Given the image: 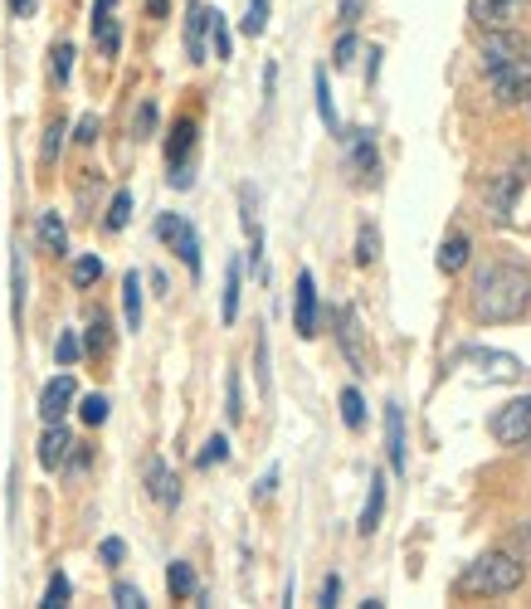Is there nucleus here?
I'll list each match as a JSON object with an SVG mask.
<instances>
[{
	"label": "nucleus",
	"mask_w": 531,
	"mask_h": 609,
	"mask_svg": "<svg viewBox=\"0 0 531 609\" xmlns=\"http://www.w3.org/2000/svg\"><path fill=\"white\" fill-rule=\"evenodd\" d=\"M531 307V273L517 264H488L478 268L473 278V317L488 322V327H502V322H517L527 317Z\"/></svg>",
	"instance_id": "f257e3e1"
},
{
	"label": "nucleus",
	"mask_w": 531,
	"mask_h": 609,
	"mask_svg": "<svg viewBox=\"0 0 531 609\" xmlns=\"http://www.w3.org/2000/svg\"><path fill=\"white\" fill-rule=\"evenodd\" d=\"M522 580H527V561L517 551H488L473 566H463L454 595H463V600H497V595H512Z\"/></svg>",
	"instance_id": "f03ea898"
},
{
	"label": "nucleus",
	"mask_w": 531,
	"mask_h": 609,
	"mask_svg": "<svg viewBox=\"0 0 531 609\" xmlns=\"http://www.w3.org/2000/svg\"><path fill=\"white\" fill-rule=\"evenodd\" d=\"M156 239H161V244H166V249L200 278V268H205V259H200V234H195V225H190L186 215H171V210L156 215Z\"/></svg>",
	"instance_id": "7ed1b4c3"
},
{
	"label": "nucleus",
	"mask_w": 531,
	"mask_h": 609,
	"mask_svg": "<svg viewBox=\"0 0 531 609\" xmlns=\"http://www.w3.org/2000/svg\"><path fill=\"white\" fill-rule=\"evenodd\" d=\"M531 15V0H468V20L488 30H522Z\"/></svg>",
	"instance_id": "20e7f679"
},
{
	"label": "nucleus",
	"mask_w": 531,
	"mask_h": 609,
	"mask_svg": "<svg viewBox=\"0 0 531 609\" xmlns=\"http://www.w3.org/2000/svg\"><path fill=\"white\" fill-rule=\"evenodd\" d=\"M488 83H493L497 108H517V103L527 98V88H531V44H527V54H517L512 64H502L497 74H488Z\"/></svg>",
	"instance_id": "39448f33"
},
{
	"label": "nucleus",
	"mask_w": 531,
	"mask_h": 609,
	"mask_svg": "<svg viewBox=\"0 0 531 609\" xmlns=\"http://www.w3.org/2000/svg\"><path fill=\"white\" fill-rule=\"evenodd\" d=\"M337 346H342L346 366L356 376H371V351H366V332H361L356 307H337Z\"/></svg>",
	"instance_id": "423d86ee"
},
{
	"label": "nucleus",
	"mask_w": 531,
	"mask_h": 609,
	"mask_svg": "<svg viewBox=\"0 0 531 609\" xmlns=\"http://www.w3.org/2000/svg\"><path fill=\"white\" fill-rule=\"evenodd\" d=\"M493 439L497 444H507V449L531 444V395H517V400H507V405L497 410L493 415Z\"/></svg>",
	"instance_id": "0eeeda50"
},
{
	"label": "nucleus",
	"mask_w": 531,
	"mask_h": 609,
	"mask_svg": "<svg viewBox=\"0 0 531 609\" xmlns=\"http://www.w3.org/2000/svg\"><path fill=\"white\" fill-rule=\"evenodd\" d=\"M293 327H298V337L312 342L317 337V327H322V303H317V278L312 273H298V288H293Z\"/></svg>",
	"instance_id": "6e6552de"
},
{
	"label": "nucleus",
	"mask_w": 531,
	"mask_h": 609,
	"mask_svg": "<svg viewBox=\"0 0 531 609\" xmlns=\"http://www.w3.org/2000/svg\"><path fill=\"white\" fill-rule=\"evenodd\" d=\"M478 54H483V74H497L502 64L527 54V39H522V30H488L483 44H478Z\"/></svg>",
	"instance_id": "1a4fd4ad"
},
{
	"label": "nucleus",
	"mask_w": 531,
	"mask_h": 609,
	"mask_svg": "<svg viewBox=\"0 0 531 609\" xmlns=\"http://www.w3.org/2000/svg\"><path fill=\"white\" fill-rule=\"evenodd\" d=\"M186 59L190 64L210 59V5L205 0H186Z\"/></svg>",
	"instance_id": "9d476101"
},
{
	"label": "nucleus",
	"mask_w": 531,
	"mask_h": 609,
	"mask_svg": "<svg viewBox=\"0 0 531 609\" xmlns=\"http://www.w3.org/2000/svg\"><path fill=\"white\" fill-rule=\"evenodd\" d=\"M342 142H346V161H351V171H356L361 181H376V171H380L376 132H366V127L346 132V127H342Z\"/></svg>",
	"instance_id": "9b49d317"
},
{
	"label": "nucleus",
	"mask_w": 531,
	"mask_h": 609,
	"mask_svg": "<svg viewBox=\"0 0 531 609\" xmlns=\"http://www.w3.org/2000/svg\"><path fill=\"white\" fill-rule=\"evenodd\" d=\"M385 454H390V468L405 478L410 473V439H405V410L390 400L385 405Z\"/></svg>",
	"instance_id": "f8f14e48"
},
{
	"label": "nucleus",
	"mask_w": 531,
	"mask_h": 609,
	"mask_svg": "<svg viewBox=\"0 0 531 609\" xmlns=\"http://www.w3.org/2000/svg\"><path fill=\"white\" fill-rule=\"evenodd\" d=\"M74 395H78V381L69 376V371H64V376H54V381L39 390V419H44V424H59V419L69 415Z\"/></svg>",
	"instance_id": "ddd939ff"
},
{
	"label": "nucleus",
	"mask_w": 531,
	"mask_h": 609,
	"mask_svg": "<svg viewBox=\"0 0 531 609\" xmlns=\"http://www.w3.org/2000/svg\"><path fill=\"white\" fill-rule=\"evenodd\" d=\"M463 356H468V361H473V366H478L483 376H493V381H517V376H522V361H517L512 351H493V346H468Z\"/></svg>",
	"instance_id": "4468645a"
},
{
	"label": "nucleus",
	"mask_w": 531,
	"mask_h": 609,
	"mask_svg": "<svg viewBox=\"0 0 531 609\" xmlns=\"http://www.w3.org/2000/svg\"><path fill=\"white\" fill-rule=\"evenodd\" d=\"M147 493H152V502H161V507H176V502H181V478L171 473L166 458H147Z\"/></svg>",
	"instance_id": "2eb2a0df"
},
{
	"label": "nucleus",
	"mask_w": 531,
	"mask_h": 609,
	"mask_svg": "<svg viewBox=\"0 0 531 609\" xmlns=\"http://www.w3.org/2000/svg\"><path fill=\"white\" fill-rule=\"evenodd\" d=\"M74 454V434L64 429V424H49L44 434H39V468H64Z\"/></svg>",
	"instance_id": "dca6fc26"
},
{
	"label": "nucleus",
	"mask_w": 531,
	"mask_h": 609,
	"mask_svg": "<svg viewBox=\"0 0 531 609\" xmlns=\"http://www.w3.org/2000/svg\"><path fill=\"white\" fill-rule=\"evenodd\" d=\"M380 517H385V473H371V493H366V507H361V522H356V532H361V536H376Z\"/></svg>",
	"instance_id": "f3484780"
},
{
	"label": "nucleus",
	"mask_w": 531,
	"mask_h": 609,
	"mask_svg": "<svg viewBox=\"0 0 531 609\" xmlns=\"http://www.w3.org/2000/svg\"><path fill=\"white\" fill-rule=\"evenodd\" d=\"M195 142H200V127H195L190 117H181V122L171 127V137H166V161H171V166H181V161H190V152H195Z\"/></svg>",
	"instance_id": "a211bd4d"
},
{
	"label": "nucleus",
	"mask_w": 531,
	"mask_h": 609,
	"mask_svg": "<svg viewBox=\"0 0 531 609\" xmlns=\"http://www.w3.org/2000/svg\"><path fill=\"white\" fill-rule=\"evenodd\" d=\"M35 234H39V244H44L49 254H59V259L69 254V229H64V220H59L54 210H44V215L35 220Z\"/></svg>",
	"instance_id": "6ab92c4d"
},
{
	"label": "nucleus",
	"mask_w": 531,
	"mask_h": 609,
	"mask_svg": "<svg viewBox=\"0 0 531 609\" xmlns=\"http://www.w3.org/2000/svg\"><path fill=\"white\" fill-rule=\"evenodd\" d=\"M239 298H244V264L239 259H229L225 268V293H220V317H225V327L239 317Z\"/></svg>",
	"instance_id": "aec40b11"
},
{
	"label": "nucleus",
	"mask_w": 531,
	"mask_h": 609,
	"mask_svg": "<svg viewBox=\"0 0 531 609\" xmlns=\"http://www.w3.org/2000/svg\"><path fill=\"white\" fill-rule=\"evenodd\" d=\"M312 93H317V113H322V122H327V132H332V137H342V113H337V103H332L327 69H317V74H312Z\"/></svg>",
	"instance_id": "412c9836"
},
{
	"label": "nucleus",
	"mask_w": 531,
	"mask_h": 609,
	"mask_svg": "<svg viewBox=\"0 0 531 609\" xmlns=\"http://www.w3.org/2000/svg\"><path fill=\"white\" fill-rule=\"evenodd\" d=\"M122 312H127V332H137L142 327V273L122 278Z\"/></svg>",
	"instance_id": "4be33fe9"
},
{
	"label": "nucleus",
	"mask_w": 531,
	"mask_h": 609,
	"mask_svg": "<svg viewBox=\"0 0 531 609\" xmlns=\"http://www.w3.org/2000/svg\"><path fill=\"white\" fill-rule=\"evenodd\" d=\"M517 186H522V176H497L493 191H488V210H493L497 220H507V210H512V200H517Z\"/></svg>",
	"instance_id": "5701e85b"
},
{
	"label": "nucleus",
	"mask_w": 531,
	"mask_h": 609,
	"mask_svg": "<svg viewBox=\"0 0 531 609\" xmlns=\"http://www.w3.org/2000/svg\"><path fill=\"white\" fill-rule=\"evenodd\" d=\"M468 254H473L468 234H449V239L439 244V268H444V273H458V268L468 264Z\"/></svg>",
	"instance_id": "b1692460"
},
{
	"label": "nucleus",
	"mask_w": 531,
	"mask_h": 609,
	"mask_svg": "<svg viewBox=\"0 0 531 609\" xmlns=\"http://www.w3.org/2000/svg\"><path fill=\"white\" fill-rule=\"evenodd\" d=\"M93 44H98L108 59H117V49H122V20H113V15H98V20H93Z\"/></svg>",
	"instance_id": "393cba45"
},
{
	"label": "nucleus",
	"mask_w": 531,
	"mask_h": 609,
	"mask_svg": "<svg viewBox=\"0 0 531 609\" xmlns=\"http://www.w3.org/2000/svg\"><path fill=\"white\" fill-rule=\"evenodd\" d=\"M108 346H113V322H108V312H93L88 337H83V351H88V356H103Z\"/></svg>",
	"instance_id": "a878e982"
},
{
	"label": "nucleus",
	"mask_w": 531,
	"mask_h": 609,
	"mask_svg": "<svg viewBox=\"0 0 531 609\" xmlns=\"http://www.w3.org/2000/svg\"><path fill=\"white\" fill-rule=\"evenodd\" d=\"M166 590H171V600H190L200 585H195V571H190V561H171V571H166Z\"/></svg>",
	"instance_id": "bb28decb"
},
{
	"label": "nucleus",
	"mask_w": 531,
	"mask_h": 609,
	"mask_svg": "<svg viewBox=\"0 0 531 609\" xmlns=\"http://www.w3.org/2000/svg\"><path fill=\"white\" fill-rule=\"evenodd\" d=\"M342 424H346V429H356V434L366 429V400H361V390H356V385H346V390H342Z\"/></svg>",
	"instance_id": "cd10ccee"
},
{
	"label": "nucleus",
	"mask_w": 531,
	"mask_h": 609,
	"mask_svg": "<svg viewBox=\"0 0 531 609\" xmlns=\"http://www.w3.org/2000/svg\"><path fill=\"white\" fill-rule=\"evenodd\" d=\"M10 312H15V322L25 317V259H20V249L10 259Z\"/></svg>",
	"instance_id": "c85d7f7f"
},
{
	"label": "nucleus",
	"mask_w": 531,
	"mask_h": 609,
	"mask_svg": "<svg viewBox=\"0 0 531 609\" xmlns=\"http://www.w3.org/2000/svg\"><path fill=\"white\" fill-rule=\"evenodd\" d=\"M69 278H74V288H93V283L103 278V259H98V254H78L74 268H69Z\"/></svg>",
	"instance_id": "c756f323"
},
{
	"label": "nucleus",
	"mask_w": 531,
	"mask_h": 609,
	"mask_svg": "<svg viewBox=\"0 0 531 609\" xmlns=\"http://www.w3.org/2000/svg\"><path fill=\"white\" fill-rule=\"evenodd\" d=\"M64 137H69V127H64V122H49V127H44V142H39V161H44V166H54V161H59Z\"/></svg>",
	"instance_id": "7c9ffc66"
},
{
	"label": "nucleus",
	"mask_w": 531,
	"mask_h": 609,
	"mask_svg": "<svg viewBox=\"0 0 531 609\" xmlns=\"http://www.w3.org/2000/svg\"><path fill=\"white\" fill-rule=\"evenodd\" d=\"M49 78H54L59 88L74 78V44H54V54H49Z\"/></svg>",
	"instance_id": "2f4dec72"
},
{
	"label": "nucleus",
	"mask_w": 531,
	"mask_h": 609,
	"mask_svg": "<svg viewBox=\"0 0 531 609\" xmlns=\"http://www.w3.org/2000/svg\"><path fill=\"white\" fill-rule=\"evenodd\" d=\"M380 259V229L376 225H361V234H356V264L371 268Z\"/></svg>",
	"instance_id": "473e14b6"
},
{
	"label": "nucleus",
	"mask_w": 531,
	"mask_h": 609,
	"mask_svg": "<svg viewBox=\"0 0 531 609\" xmlns=\"http://www.w3.org/2000/svg\"><path fill=\"white\" fill-rule=\"evenodd\" d=\"M225 458H229V439H225V434H210V439H205V449L195 454V468H220Z\"/></svg>",
	"instance_id": "72a5a7b5"
},
{
	"label": "nucleus",
	"mask_w": 531,
	"mask_h": 609,
	"mask_svg": "<svg viewBox=\"0 0 531 609\" xmlns=\"http://www.w3.org/2000/svg\"><path fill=\"white\" fill-rule=\"evenodd\" d=\"M210 49H215V59H229V54H234V44H229V20L220 10H210Z\"/></svg>",
	"instance_id": "f704fd0d"
},
{
	"label": "nucleus",
	"mask_w": 531,
	"mask_h": 609,
	"mask_svg": "<svg viewBox=\"0 0 531 609\" xmlns=\"http://www.w3.org/2000/svg\"><path fill=\"white\" fill-rule=\"evenodd\" d=\"M127 220H132V191H117L113 205H108V215H103V225L117 234V229H127Z\"/></svg>",
	"instance_id": "c9c22d12"
},
{
	"label": "nucleus",
	"mask_w": 531,
	"mask_h": 609,
	"mask_svg": "<svg viewBox=\"0 0 531 609\" xmlns=\"http://www.w3.org/2000/svg\"><path fill=\"white\" fill-rule=\"evenodd\" d=\"M69 595H74L69 575L54 571V575H49V590H44V600H39V605H44V609H59V605H69Z\"/></svg>",
	"instance_id": "e433bc0d"
},
{
	"label": "nucleus",
	"mask_w": 531,
	"mask_h": 609,
	"mask_svg": "<svg viewBox=\"0 0 531 609\" xmlns=\"http://www.w3.org/2000/svg\"><path fill=\"white\" fill-rule=\"evenodd\" d=\"M249 39H259L268 30V0H249V10H244V25H239Z\"/></svg>",
	"instance_id": "4c0bfd02"
},
{
	"label": "nucleus",
	"mask_w": 531,
	"mask_h": 609,
	"mask_svg": "<svg viewBox=\"0 0 531 609\" xmlns=\"http://www.w3.org/2000/svg\"><path fill=\"white\" fill-rule=\"evenodd\" d=\"M225 419H229V424H239V419H244V390H239V371H229V381H225Z\"/></svg>",
	"instance_id": "58836bf2"
},
{
	"label": "nucleus",
	"mask_w": 531,
	"mask_h": 609,
	"mask_svg": "<svg viewBox=\"0 0 531 609\" xmlns=\"http://www.w3.org/2000/svg\"><path fill=\"white\" fill-rule=\"evenodd\" d=\"M356 54H361V39L351 35V30H342L337 49H332V64H337V69H351V64H356Z\"/></svg>",
	"instance_id": "ea45409f"
},
{
	"label": "nucleus",
	"mask_w": 531,
	"mask_h": 609,
	"mask_svg": "<svg viewBox=\"0 0 531 609\" xmlns=\"http://www.w3.org/2000/svg\"><path fill=\"white\" fill-rule=\"evenodd\" d=\"M78 356H83V342H78V332H59V342H54V361H59V366H74Z\"/></svg>",
	"instance_id": "a19ab883"
},
{
	"label": "nucleus",
	"mask_w": 531,
	"mask_h": 609,
	"mask_svg": "<svg viewBox=\"0 0 531 609\" xmlns=\"http://www.w3.org/2000/svg\"><path fill=\"white\" fill-rule=\"evenodd\" d=\"M254 376H259V390H273V376H268V337L259 332V342H254Z\"/></svg>",
	"instance_id": "79ce46f5"
},
{
	"label": "nucleus",
	"mask_w": 531,
	"mask_h": 609,
	"mask_svg": "<svg viewBox=\"0 0 531 609\" xmlns=\"http://www.w3.org/2000/svg\"><path fill=\"white\" fill-rule=\"evenodd\" d=\"M78 415H83V424H103L108 419V395H83Z\"/></svg>",
	"instance_id": "37998d69"
},
{
	"label": "nucleus",
	"mask_w": 531,
	"mask_h": 609,
	"mask_svg": "<svg viewBox=\"0 0 531 609\" xmlns=\"http://www.w3.org/2000/svg\"><path fill=\"white\" fill-rule=\"evenodd\" d=\"M132 132H137V142H147V137L156 132V103H152V98L137 108V122H132Z\"/></svg>",
	"instance_id": "c03bdc74"
},
{
	"label": "nucleus",
	"mask_w": 531,
	"mask_h": 609,
	"mask_svg": "<svg viewBox=\"0 0 531 609\" xmlns=\"http://www.w3.org/2000/svg\"><path fill=\"white\" fill-rule=\"evenodd\" d=\"M113 600L122 609H142V605H147V595H142L137 585H127V580H117V585H113Z\"/></svg>",
	"instance_id": "a18cd8bd"
},
{
	"label": "nucleus",
	"mask_w": 531,
	"mask_h": 609,
	"mask_svg": "<svg viewBox=\"0 0 531 609\" xmlns=\"http://www.w3.org/2000/svg\"><path fill=\"white\" fill-rule=\"evenodd\" d=\"M98 132H103V122H98V117H93V113H88V117H78L74 142H78V147H93V142H98Z\"/></svg>",
	"instance_id": "49530a36"
},
{
	"label": "nucleus",
	"mask_w": 531,
	"mask_h": 609,
	"mask_svg": "<svg viewBox=\"0 0 531 609\" xmlns=\"http://www.w3.org/2000/svg\"><path fill=\"white\" fill-rule=\"evenodd\" d=\"M122 556H127V541H122V536H108V541L98 546V561H103V566H122Z\"/></svg>",
	"instance_id": "de8ad7c7"
},
{
	"label": "nucleus",
	"mask_w": 531,
	"mask_h": 609,
	"mask_svg": "<svg viewBox=\"0 0 531 609\" xmlns=\"http://www.w3.org/2000/svg\"><path fill=\"white\" fill-rule=\"evenodd\" d=\"M512 551L531 566V517H527V522H517V532H512Z\"/></svg>",
	"instance_id": "09e8293b"
},
{
	"label": "nucleus",
	"mask_w": 531,
	"mask_h": 609,
	"mask_svg": "<svg viewBox=\"0 0 531 609\" xmlns=\"http://www.w3.org/2000/svg\"><path fill=\"white\" fill-rule=\"evenodd\" d=\"M337 600H342V575L332 571L327 580H322V595H317V605H327V609H332Z\"/></svg>",
	"instance_id": "8fccbe9b"
},
{
	"label": "nucleus",
	"mask_w": 531,
	"mask_h": 609,
	"mask_svg": "<svg viewBox=\"0 0 531 609\" xmlns=\"http://www.w3.org/2000/svg\"><path fill=\"white\" fill-rule=\"evenodd\" d=\"M361 10H366V0H342V5H337V20H342V30H351V25L361 20Z\"/></svg>",
	"instance_id": "3c124183"
},
{
	"label": "nucleus",
	"mask_w": 531,
	"mask_h": 609,
	"mask_svg": "<svg viewBox=\"0 0 531 609\" xmlns=\"http://www.w3.org/2000/svg\"><path fill=\"white\" fill-rule=\"evenodd\" d=\"M273 488H278V468H268L264 478H259V488H254V497H259V502H268V497H273Z\"/></svg>",
	"instance_id": "603ef678"
},
{
	"label": "nucleus",
	"mask_w": 531,
	"mask_h": 609,
	"mask_svg": "<svg viewBox=\"0 0 531 609\" xmlns=\"http://www.w3.org/2000/svg\"><path fill=\"white\" fill-rule=\"evenodd\" d=\"M5 10H10L15 20H25V15H35V0H5Z\"/></svg>",
	"instance_id": "864d4df0"
},
{
	"label": "nucleus",
	"mask_w": 531,
	"mask_h": 609,
	"mask_svg": "<svg viewBox=\"0 0 531 609\" xmlns=\"http://www.w3.org/2000/svg\"><path fill=\"white\" fill-rule=\"evenodd\" d=\"M380 59H385V54H380L376 44H371V64H366V83H376V78H380Z\"/></svg>",
	"instance_id": "5fc2aeb1"
},
{
	"label": "nucleus",
	"mask_w": 531,
	"mask_h": 609,
	"mask_svg": "<svg viewBox=\"0 0 531 609\" xmlns=\"http://www.w3.org/2000/svg\"><path fill=\"white\" fill-rule=\"evenodd\" d=\"M113 5L117 0H93V20H98V15H113Z\"/></svg>",
	"instance_id": "6e6d98bb"
},
{
	"label": "nucleus",
	"mask_w": 531,
	"mask_h": 609,
	"mask_svg": "<svg viewBox=\"0 0 531 609\" xmlns=\"http://www.w3.org/2000/svg\"><path fill=\"white\" fill-rule=\"evenodd\" d=\"M527 103H531V88H527Z\"/></svg>",
	"instance_id": "4d7b16f0"
}]
</instances>
